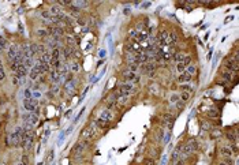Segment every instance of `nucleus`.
I'll return each instance as SVG.
<instances>
[{
  "label": "nucleus",
  "instance_id": "nucleus-1",
  "mask_svg": "<svg viewBox=\"0 0 239 165\" xmlns=\"http://www.w3.org/2000/svg\"><path fill=\"white\" fill-rule=\"evenodd\" d=\"M197 150H198V142H197L196 139H190L187 143L182 146L180 156H182V157H186V156H190V154H193V153H196Z\"/></svg>",
  "mask_w": 239,
  "mask_h": 165
},
{
  "label": "nucleus",
  "instance_id": "nucleus-2",
  "mask_svg": "<svg viewBox=\"0 0 239 165\" xmlns=\"http://www.w3.org/2000/svg\"><path fill=\"white\" fill-rule=\"evenodd\" d=\"M97 134H98V128H97L96 123H92L89 127H86L85 130L82 131V138L83 140H93L94 138L97 137Z\"/></svg>",
  "mask_w": 239,
  "mask_h": 165
},
{
  "label": "nucleus",
  "instance_id": "nucleus-3",
  "mask_svg": "<svg viewBox=\"0 0 239 165\" xmlns=\"http://www.w3.org/2000/svg\"><path fill=\"white\" fill-rule=\"evenodd\" d=\"M118 91H120V93H123V94H126V96H130V94L137 93V89H135V86L133 83H130V82H122V83L118 85Z\"/></svg>",
  "mask_w": 239,
  "mask_h": 165
},
{
  "label": "nucleus",
  "instance_id": "nucleus-4",
  "mask_svg": "<svg viewBox=\"0 0 239 165\" xmlns=\"http://www.w3.org/2000/svg\"><path fill=\"white\" fill-rule=\"evenodd\" d=\"M88 140H81V142H78V143L74 145V148H72V154L74 156H81L85 153L86 148H88Z\"/></svg>",
  "mask_w": 239,
  "mask_h": 165
},
{
  "label": "nucleus",
  "instance_id": "nucleus-5",
  "mask_svg": "<svg viewBox=\"0 0 239 165\" xmlns=\"http://www.w3.org/2000/svg\"><path fill=\"white\" fill-rule=\"evenodd\" d=\"M122 77L126 79V82H130V83L139 81L138 74H137V72H133V71H129V70H123V71H122Z\"/></svg>",
  "mask_w": 239,
  "mask_h": 165
},
{
  "label": "nucleus",
  "instance_id": "nucleus-6",
  "mask_svg": "<svg viewBox=\"0 0 239 165\" xmlns=\"http://www.w3.org/2000/svg\"><path fill=\"white\" fill-rule=\"evenodd\" d=\"M37 105H38V101L34 98H23V106H25L26 111L29 112H34L37 109Z\"/></svg>",
  "mask_w": 239,
  "mask_h": 165
},
{
  "label": "nucleus",
  "instance_id": "nucleus-7",
  "mask_svg": "<svg viewBox=\"0 0 239 165\" xmlns=\"http://www.w3.org/2000/svg\"><path fill=\"white\" fill-rule=\"evenodd\" d=\"M75 88H77V81H75V79H70V81H67L64 83V90L68 96L74 94Z\"/></svg>",
  "mask_w": 239,
  "mask_h": 165
},
{
  "label": "nucleus",
  "instance_id": "nucleus-8",
  "mask_svg": "<svg viewBox=\"0 0 239 165\" xmlns=\"http://www.w3.org/2000/svg\"><path fill=\"white\" fill-rule=\"evenodd\" d=\"M224 66H225V70L230 71V72H236L238 71V62H234L231 59H227L224 62Z\"/></svg>",
  "mask_w": 239,
  "mask_h": 165
},
{
  "label": "nucleus",
  "instance_id": "nucleus-9",
  "mask_svg": "<svg viewBox=\"0 0 239 165\" xmlns=\"http://www.w3.org/2000/svg\"><path fill=\"white\" fill-rule=\"evenodd\" d=\"M154 70H156V64L154 63H143L142 67H141V71H142L143 74L153 75Z\"/></svg>",
  "mask_w": 239,
  "mask_h": 165
},
{
  "label": "nucleus",
  "instance_id": "nucleus-10",
  "mask_svg": "<svg viewBox=\"0 0 239 165\" xmlns=\"http://www.w3.org/2000/svg\"><path fill=\"white\" fill-rule=\"evenodd\" d=\"M100 120H103V122H111V120L114 119V115H112V112H111L109 109H104L103 112L100 113V117H98Z\"/></svg>",
  "mask_w": 239,
  "mask_h": 165
},
{
  "label": "nucleus",
  "instance_id": "nucleus-11",
  "mask_svg": "<svg viewBox=\"0 0 239 165\" xmlns=\"http://www.w3.org/2000/svg\"><path fill=\"white\" fill-rule=\"evenodd\" d=\"M172 124H174V117H172L169 113H165V115L163 116V126L171 130V128H172Z\"/></svg>",
  "mask_w": 239,
  "mask_h": 165
},
{
  "label": "nucleus",
  "instance_id": "nucleus-12",
  "mask_svg": "<svg viewBox=\"0 0 239 165\" xmlns=\"http://www.w3.org/2000/svg\"><path fill=\"white\" fill-rule=\"evenodd\" d=\"M182 146H183V145H178V146H176V149L172 151V156H171L172 162H175L176 160H179V158H180V151H182Z\"/></svg>",
  "mask_w": 239,
  "mask_h": 165
},
{
  "label": "nucleus",
  "instance_id": "nucleus-13",
  "mask_svg": "<svg viewBox=\"0 0 239 165\" xmlns=\"http://www.w3.org/2000/svg\"><path fill=\"white\" fill-rule=\"evenodd\" d=\"M126 62H127V64H137V66L139 64L134 53H126Z\"/></svg>",
  "mask_w": 239,
  "mask_h": 165
},
{
  "label": "nucleus",
  "instance_id": "nucleus-14",
  "mask_svg": "<svg viewBox=\"0 0 239 165\" xmlns=\"http://www.w3.org/2000/svg\"><path fill=\"white\" fill-rule=\"evenodd\" d=\"M191 81V75H189V74H186V72H183V74H180L178 77V82L179 83H189V82Z\"/></svg>",
  "mask_w": 239,
  "mask_h": 165
},
{
  "label": "nucleus",
  "instance_id": "nucleus-15",
  "mask_svg": "<svg viewBox=\"0 0 239 165\" xmlns=\"http://www.w3.org/2000/svg\"><path fill=\"white\" fill-rule=\"evenodd\" d=\"M220 154L223 156V157H231L234 153H232V150L230 149V146H221L220 148Z\"/></svg>",
  "mask_w": 239,
  "mask_h": 165
},
{
  "label": "nucleus",
  "instance_id": "nucleus-16",
  "mask_svg": "<svg viewBox=\"0 0 239 165\" xmlns=\"http://www.w3.org/2000/svg\"><path fill=\"white\" fill-rule=\"evenodd\" d=\"M51 81L55 82V83H57V82L60 81V72L57 70H52L51 71Z\"/></svg>",
  "mask_w": 239,
  "mask_h": 165
},
{
  "label": "nucleus",
  "instance_id": "nucleus-17",
  "mask_svg": "<svg viewBox=\"0 0 239 165\" xmlns=\"http://www.w3.org/2000/svg\"><path fill=\"white\" fill-rule=\"evenodd\" d=\"M196 71H197V67H196V64H189V66H186V70H185V72L186 74H189V75H191L193 77L194 74H196Z\"/></svg>",
  "mask_w": 239,
  "mask_h": 165
},
{
  "label": "nucleus",
  "instance_id": "nucleus-18",
  "mask_svg": "<svg viewBox=\"0 0 239 165\" xmlns=\"http://www.w3.org/2000/svg\"><path fill=\"white\" fill-rule=\"evenodd\" d=\"M62 53H63V59L68 60L71 57V46H64L63 51H62Z\"/></svg>",
  "mask_w": 239,
  "mask_h": 165
},
{
  "label": "nucleus",
  "instance_id": "nucleus-19",
  "mask_svg": "<svg viewBox=\"0 0 239 165\" xmlns=\"http://www.w3.org/2000/svg\"><path fill=\"white\" fill-rule=\"evenodd\" d=\"M185 57H186V55L183 52H178V53H175L174 55V60L176 62V63H183Z\"/></svg>",
  "mask_w": 239,
  "mask_h": 165
},
{
  "label": "nucleus",
  "instance_id": "nucleus-20",
  "mask_svg": "<svg viewBox=\"0 0 239 165\" xmlns=\"http://www.w3.org/2000/svg\"><path fill=\"white\" fill-rule=\"evenodd\" d=\"M221 78L227 82L232 81V72H230V71H227V70H223L221 71Z\"/></svg>",
  "mask_w": 239,
  "mask_h": 165
},
{
  "label": "nucleus",
  "instance_id": "nucleus-21",
  "mask_svg": "<svg viewBox=\"0 0 239 165\" xmlns=\"http://www.w3.org/2000/svg\"><path fill=\"white\" fill-rule=\"evenodd\" d=\"M206 116L208 117H211V119H216V117H219V112L216 111V109H208Z\"/></svg>",
  "mask_w": 239,
  "mask_h": 165
},
{
  "label": "nucleus",
  "instance_id": "nucleus-22",
  "mask_svg": "<svg viewBox=\"0 0 239 165\" xmlns=\"http://www.w3.org/2000/svg\"><path fill=\"white\" fill-rule=\"evenodd\" d=\"M190 94H191V93H189V91H182V94L179 96V98L182 100L183 102H186V101H189L190 100Z\"/></svg>",
  "mask_w": 239,
  "mask_h": 165
},
{
  "label": "nucleus",
  "instance_id": "nucleus-23",
  "mask_svg": "<svg viewBox=\"0 0 239 165\" xmlns=\"http://www.w3.org/2000/svg\"><path fill=\"white\" fill-rule=\"evenodd\" d=\"M79 68H81V67H79L78 62H72V63L70 64V70H71L72 72H78Z\"/></svg>",
  "mask_w": 239,
  "mask_h": 165
},
{
  "label": "nucleus",
  "instance_id": "nucleus-24",
  "mask_svg": "<svg viewBox=\"0 0 239 165\" xmlns=\"http://www.w3.org/2000/svg\"><path fill=\"white\" fill-rule=\"evenodd\" d=\"M66 41H67L68 46H74L75 44H77V41H75V38L72 35H66Z\"/></svg>",
  "mask_w": 239,
  "mask_h": 165
},
{
  "label": "nucleus",
  "instance_id": "nucleus-25",
  "mask_svg": "<svg viewBox=\"0 0 239 165\" xmlns=\"http://www.w3.org/2000/svg\"><path fill=\"white\" fill-rule=\"evenodd\" d=\"M37 34H38L41 38H46V37H48V30H45V29H38V30H37Z\"/></svg>",
  "mask_w": 239,
  "mask_h": 165
},
{
  "label": "nucleus",
  "instance_id": "nucleus-26",
  "mask_svg": "<svg viewBox=\"0 0 239 165\" xmlns=\"http://www.w3.org/2000/svg\"><path fill=\"white\" fill-rule=\"evenodd\" d=\"M225 137H227V139H230V140H236V132L228 130V132L225 134Z\"/></svg>",
  "mask_w": 239,
  "mask_h": 165
},
{
  "label": "nucleus",
  "instance_id": "nucleus-27",
  "mask_svg": "<svg viewBox=\"0 0 239 165\" xmlns=\"http://www.w3.org/2000/svg\"><path fill=\"white\" fill-rule=\"evenodd\" d=\"M186 70V66L183 63H176V71H178L179 74H183Z\"/></svg>",
  "mask_w": 239,
  "mask_h": 165
},
{
  "label": "nucleus",
  "instance_id": "nucleus-28",
  "mask_svg": "<svg viewBox=\"0 0 239 165\" xmlns=\"http://www.w3.org/2000/svg\"><path fill=\"white\" fill-rule=\"evenodd\" d=\"M126 70H129V71H133V72H138V66L137 64H127V68Z\"/></svg>",
  "mask_w": 239,
  "mask_h": 165
},
{
  "label": "nucleus",
  "instance_id": "nucleus-29",
  "mask_svg": "<svg viewBox=\"0 0 239 165\" xmlns=\"http://www.w3.org/2000/svg\"><path fill=\"white\" fill-rule=\"evenodd\" d=\"M6 44H7V41H6V40H4L1 35H0V53L4 51V48H6Z\"/></svg>",
  "mask_w": 239,
  "mask_h": 165
},
{
  "label": "nucleus",
  "instance_id": "nucleus-30",
  "mask_svg": "<svg viewBox=\"0 0 239 165\" xmlns=\"http://www.w3.org/2000/svg\"><path fill=\"white\" fill-rule=\"evenodd\" d=\"M180 89H182L183 91H189V93H191V91H193V89H191V86H190V85H182V86H180Z\"/></svg>",
  "mask_w": 239,
  "mask_h": 165
},
{
  "label": "nucleus",
  "instance_id": "nucleus-31",
  "mask_svg": "<svg viewBox=\"0 0 239 165\" xmlns=\"http://www.w3.org/2000/svg\"><path fill=\"white\" fill-rule=\"evenodd\" d=\"M179 100H180V98H179V94H172L169 101H171L172 104H176V102H179Z\"/></svg>",
  "mask_w": 239,
  "mask_h": 165
},
{
  "label": "nucleus",
  "instance_id": "nucleus-32",
  "mask_svg": "<svg viewBox=\"0 0 239 165\" xmlns=\"http://www.w3.org/2000/svg\"><path fill=\"white\" fill-rule=\"evenodd\" d=\"M4 78H6V74H4V68H3V66H1V63H0V81H4Z\"/></svg>",
  "mask_w": 239,
  "mask_h": 165
},
{
  "label": "nucleus",
  "instance_id": "nucleus-33",
  "mask_svg": "<svg viewBox=\"0 0 239 165\" xmlns=\"http://www.w3.org/2000/svg\"><path fill=\"white\" fill-rule=\"evenodd\" d=\"M174 165H186V162H185V158L183 157H180L179 160H176V161L174 162Z\"/></svg>",
  "mask_w": 239,
  "mask_h": 165
},
{
  "label": "nucleus",
  "instance_id": "nucleus-34",
  "mask_svg": "<svg viewBox=\"0 0 239 165\" xmlns=\"http://www.w3.org/2000/svg\"><path fill=\"white\" fill-rule=\"evenodd\" d=\"M183 64H185V66H189V64H191V56H189V55H187V56L185 57V60H183Z\"/></svg>",
  "mask_w": 239,
  "mask_h": 165
},
{
  "label": "nucleus",
  "instance_id": "nucleus-35",
  "mask_svg": "<svg viewBox=\"0 0 239 165\" xmlns=\"http://www.w3.org/2000/svg\"><path fill=\"white\" fill-rule=\"evenodd\" d=\"M137 34H138V32H137L135 29H133V30H130V32H129V35L131 37V38H134V40H135Z\"/></svg>",
  "mask_w": 239,
  "mask_h": 165
},
{
  "label": "nucleus",
  "instance_id": "nucleus-36",
  "mask_svg": "<svg viewBox=\"0 0 239 165\" xmlns=\"http://www.w3.org/2000/svg\"><path fill=\"white\" fill-rule=\"evenodd\" d=\"M202 130H205V131H208V130H211V124L209 123H206V122H202Z\"/></svg>",
  "mask_w": 239,
  "mask_h": 165
},
{
  "label": "nucleus",
  "instance_id": "nucleus-37",
  "mask_svg": "<svg viewBox=\"0 0 239 165\" xmlns=\"http://www.w3.org/2000/svg\"><path fill=\"white\" fill-rule=\"evenodd\" d=\"M143 165H154V161L150 158H146V160H143Z\"/></svg>",
  "mask_w": 239,
  "mask_h": 165
},
{
  "label": "nucleus",
  "instance_id": "nucleus-38",
  "mask_svg": "<svg viewBox=\"0 0 239 165\" xmlns=\"http://www.w3.org/2000/svg\"><path fill=\"white\" fill-rule=\"evenodd\" d=\"M25 98H32V91H30V89H26L25 90Z\"/></svg>",
  "mask_w": 239,
  "mask_h": 165
},
{
  "label": "nucleus",
  "instance_id": "nucleus-39",
  "mask_svg": "<svg viewBox=\"0 0 239 165\" xmlns=\"http://www.w3.org/2000/svg\"><path fill=\"white\" fill-rule=\"evenodd\" d=\"M169 137H171V132L168 131V132H167V135H165V138H164V143H167L168 140H169Z\"/></svg>",
  "mask_w": 239,
  "mask_h": 165
},
{
  "label": "nucleus",
  "instance_id": "nucleus-40",
  "mask_svg": "<svg viewBox=\"0 0 239 165\" xmlns=\"http://www.w3.org/2000/svg\"><path fill=\"white\" fill-rule=\"evenodd\" d=\"M219 135H220V131H213V134H212V137H213V138L219 137Z\"/></svg>",
  "mask_w": 239,
  "mask_h": 165
},
{
  "label": "nucleus",
  "instance_id": "nucleus-41",
  "mask_svg": "<svg viewBox=\"0 0 239 165\" xmlns=\"http://www.w3.org/2000/svg\"><path fill=\"white\" fill-rule=\"evenodd\" d=\"M219 165H227L225 162H219Z\"/></svg>",
  "mask_w": 239,
  "mask_h": 165
},
{
  "label": "nucleus",
  "instance_id": "nucleus-42",
  "mask_svg": "<svg viewBox=\"0 0 239 165\" xmlns=\"http://www.w3.org/2000/svg\"><path fill=\"white\" fill-rule=\"evenodd\" d=\"M18 165H23V164H18Z\"/></svg>",
  "mask_w": 239,
  "mask_h": 165
}]
</instances>
